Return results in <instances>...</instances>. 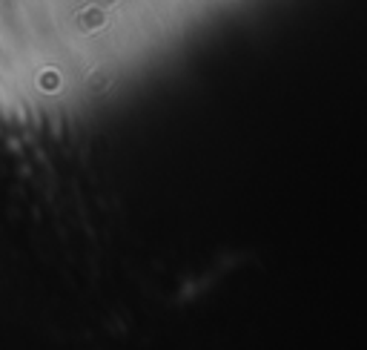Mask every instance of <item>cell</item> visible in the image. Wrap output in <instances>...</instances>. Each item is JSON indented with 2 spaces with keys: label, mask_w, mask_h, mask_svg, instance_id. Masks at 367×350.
I'll return each mask as SVG.
<instances>
[{
  "label": "cell",
  "mask_w": 367,
  "mask_h": 350,
  "mask_svg": "<svg viewBox=\"0 0 367 350\" xmlns=\"http://www.w3.org/2000/svg\"><path fill=\"white\" fill-rule=\"evenodd\" d=\"M78 17H80V26H83L86 32H89V29H101V26L106 23V17H103V12L98 9V6H89V9H83Z\"/></svg>",
  "instance_id": "1"
},
{
  "label": "cell",
  "mask_w": 367,
  "mask_h": 350,
  "mask_svg": "<svg viewBox=\"0 0 367 350\" xmlns=\"http://www.w3.org/2000/svg\"><path fill=\"white\" fill-rule=\"evenodd\" d=\"M40 89H49V92H55V89H57V75H55V72H49V75L40 78Z\"/></svg>",
  "instance_id": "2"
},
{
  "label": "cell",
  "mask_w": 367,
  "mask_h": 350,
  "mask_svg": "<svg viewBox=\"0 0 367 350\" xmlns=\"http://www.w3.org/2000/svg\"><path fill=\"white\" fill-rule=\"evenodd\" d=\"M101 3H115V0H101Z\"/></svg>",
  "instance_id": "3"
}]
</instances>
